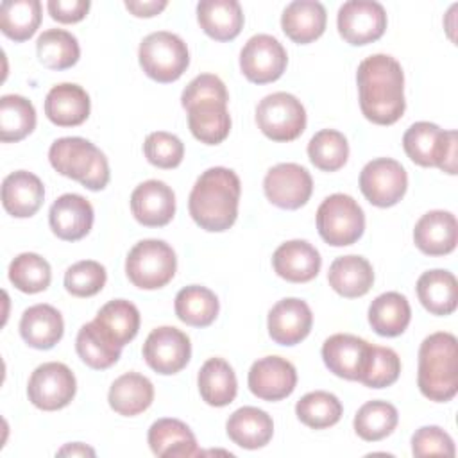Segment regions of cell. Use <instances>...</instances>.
<instances>
[{"label":"cell","mask_w":458,"mask_h":458,"mask_svg":"<svg viewBox=\"0 0 458 458\" xmlns=\"http://www.w3.org/2000/svg\"><path fill=\"white\" fill-rule=\"evenodd\" d=\"M356 82L360 107L367 120L377 125L395 123L404 109V73L401 64L386 54H374L358 64Z\"/></svg>","instance_id":"cell-1"},{"label":"cell","mask_w":458,"mask_h":458,"mask_svg":"<svg viewBox=\"0 0 458 458\" xmlns=\"http://www.w3.org/2000/svg\"><path fill=\"white\" fill-rule=\"evenodd\" d=\"M240 177L225 168L213 166L199 175L195 181L188 209L193 222L209 233L227 231L238 216Z\"/></svg>","instance_id":"cell-2"},{"label":"cell","mask_w":458,"mask_h":458,"mask_svg":"<svg viewBox=\"0 0 458 458\" xmlns=\"http://www.w3.org/2000/svg\"><path fill=\"white\" fill-rule=\"evenodd\" d=\"M227 100L225 84L213 73H200L184 88L181 106L188 111V127L200 143L218 145L229 136Z\"/></svg>","instance_id":"cell-3"},{"label":"cell","mask_w":458,"mask_h":458,"mask_svg":"<svg viewBox=\"0 0 458 458\" xmlns=\"http://www.w3.org/2000/svg\"><path fill=\"white\" fill-rule=\"evenodd\" d=\"M417 385L424 397L447 403L458 392L456 336L445 331L426 336L419 347Z\"/></svg>","instance_id":"cell-4"},{"label":"cell","mask_w":458,"mask_h":458,"mask_svg":"<svg viewBox=\"0 0 458 458\" xmlns=\"http://www.w3.org/2000/svg\"><path fill=\"white\" fill-rule=\"evenodd\" d=\"M48 161L52 168L91 191L104 190L109 182V165L91 141L79 136L59 138L50 145Z\"/></svg>","instance_id":"cell-5"},{"label":"cell","mask_w":458,"mask_h":458,"mask_svg":"<svg viewBox=\"0 0 458 458\" xmlns=\"http://www.w3.org/2000/svg\"><path fill=\"white\" fill-rule=\"evenodd\" d=\"M406 156L420 166H437L442 172L456 174V131H444L431 122H415L403 136Z\"/></svg>","instance_id":"cell-6"},{"label":"cell","mask_w":458,"mask_h":458,"mask_svg":"<svg viewBox=\"0 0 458 458\" xmlns=\"http://www.w3.org/2000/svg\"><path fill=\"white\" fill-rule=\"evenodd\" d=\"M177 270L174 249L156 238L138 242L127 254L125 274L141 290H157L172 281Z\"/></svg>","instance_id":"cell-7"},{"label":"cell","mask_w":458,"mask_h":458,"mask_svg":"<svg viewBox=\"0 0 458 458\" xmlns=\"http://www.w3.org/2000/svg\"><path fill=\"white\" fill-rule=\"evenodd\" d=\"M138 59L147 77L157 82H174L186 72L190 52L177 34L157 30L141 39Z\"/></svg>","instance_id":"cell-8"},{"label":"cell","mask_w":458,"mask_h":458,"mask_svg":"<svg viewBox=\"0 0 458 458\" xmlns=\"http://www.w3.org/2000/svg\"><path fill=\"white\" fill-rule=\"evenodd\" d=\"M317 229L320 238L333 247L352 245L365 231L363 209L351 195L333 193L317 209Z\"/></svg>","instance_id":"cell-9"},{"label":"cell","mask_w":458,"mask_h":458,"mask_svg":"<svg viewBox=\"0 0 458 458\" xmlns=\"http://www.w3.org/2000/svg\"><path fill=\"white\" fill-rule=\"evenodd\" d=\"M256 123L272 141H292L306 129V111L297 97L277 91L258 104Z\"/></svg>","instance_id":"cell-10"},{"label":"cell","mask_w":458,"mask_h":458,"mask_svg":"<svg viewBox=\"0 0 458 458\" xmlns=\"http://www.w3.org/2000/svg\"><path fill=\"white\" fill-rule=\"evenodd\" d=\"M77 392L73 372L59 361H48L30 374L27 385L29 401L45 411H54L68 406Z\"/></svg>","instance_id":"cell-11"},{"label":"cell","mask_w":458,"mask_h":458,"mask_svg":"<svg viewBox=\"0 0 458 458\" xmlns=\"http://www.w3.org/2000/svg\"><path fill=\"white\" fill-rule=\"evenodd\" d=\"M408 175L404 166L392 157L369 161L360 174V190L377 208L395 206L406 193Z\"/></svg>","instance_id":"cell-12"},{"label":"cell","mask_w":458,"mask_h":458,"mask_svg":"<svg viewBox=\"0 0 458 458\" xmlns=\"http://www.w3.org/2000/svg\"><path fill=\"white\" fill-rule=\"evenodd\" d=\"M338 32L349 45L361 47L377 41L386 29V13L374 0H349L336 16Z\"/></svg>","instance_id":"cell-13"},{"label":"cell","mask_w":458,"mask_h":458,"mask_svg":"<svg viewBox=\"0 0 458 458\" xmlns=\"http://www.w3.org/2000/svg\"><path fill=\"white\" fill-rule=\"evenodd\" d=\"M286 63L284 47L270 34L252 36L240 52V70L254 84L277 81L286 70Z\"/></svg>","instance_id":"cell-14"},{"label":"cell","mask_w":458,"mask_h":458,"mask_svg":"<svg viewBox=\"0 0 458 458\" xmlns=\"http://www.w3.org/2000/svg\"><path fill=\"white\" fill-rule=\"evenodd\" d=\"M143 358L157 374L170 376L182 370L191 356V344L186 333L174 326H161L150 331L143 344Z\"/></svg>","instance_id":"cell-15"},{"label":"cell","mask_w":458,"mask_h":458,"mask_svg":"<svg viewBox=\"0 0 458 458\" xmlns=\"http://www.w3.org/2000/svg\"><path fill=\"white\" fill-rule=\"evenodd\" d=\"M267 199L281 209H299L313 191L310 172L297 163H279L272 166L263 179Z\"/></svg>","instance_id":"cell-16"},{"label":"cell","mask_w":458,"mask_h":458,"mask_svg":"<svg viewBox=\"0 0 458 458\" xmlns=\"http://www.w3.org/2000/svg\"><path fill=\"white\" fill-rule=\"evenodd\" d=\"M249 390L263 401H281L297 385L295 367L281 356H265L252 363L249 370Z\"/></svg>","instance_id":"cell-17"},{"label":"cell","mask_w":458,"mask_h":458,"mask_svg":"<svg viewBox=\"0 0 458 458\" xmlns=\"http://www.w3.org/2000/svg\"><path fill=\"white\" fill-rule=\"evenodd\" d=\"M372 344L347 333L331 335L322 345L326 367L338 377L360 381L370 354Z\"/></svg>","instance_id":"cell-18"},{"label":"cell","mask_w":458,"mask_h":458,"mask_svg":"<svg viewBox=\"0 0 458 458\" xmlns=\"http://www.w3.org/2000/svg\"><path fill=\"white\" fill-rule=\"evenodd\" d=\"M131 211L141 225L163 227L175 215V193L166 182L148 179L131 193Z\"/></svg>","instance_id":"cell-19"},{"label":"cell","mask_w":458,"mask_h":458,"mask_svg":"<svg viewBox=\"0 0 458 458\" xmlns=\"http://www.w3.org/2000/svg\"><path fill=\"white\" fill-rule=\"evenodd\" d=\"M313 324L310 306L297 297L281 299L268 311V335L279 345H295L302 342Z\"/></svg>","instance_id":"cell-20"},{"label":"cell","mask_w":458,"mask_h":458,"mask_svg":"<svg viewBox=\"0 0 458 458\" xmlns=\"http://www.w3.org/2000/svg\"><path fill=\"white\" fill-rule=\"evenodd\" d=\"M93 206L79 193H64L54 200L48 211L52 233L66 242L84 238L93 225Z\"/></svg>","instance_id":"cell-21"},{"label":"cell","mask_w":458,"mask_h":458,"mask_svg":"<svg viewBox=\"0 0 458 458\" xmlns=\"http://www.w3.org/2000/svg\"><path fill=\"white\" fill-rule=\"evenodd\" d=\"M417 249L428 256H445L454 250L458 242L456 216L444 209L428 211L413 229Z\"/></svg>","instance_id":"cell-22"},{"label":"cell","mask_w":458,"mask_h":458,"mask_svg":"<svg viewBox=\"0 0 458 458\" xmlns=\"http://www.w3.org/2000/svg\"><path fill=\"white\" fill-rule=\"evenodd\" d=\"M322 265L318 250L306 240H290L281 243L274 256V272L290 283H308L317 277Z\"/></svg>","instance_id":"cell-23"},{"label":"cell","mask_w":458,"mask_h":458,"mask_svg":"<svg viewBox=\"0 0 458 458\" xmlns=\"http://www.w3.org/2000/svg\"><path fill=\"white\" fill-rule=\"evenodd\" d=\"M91 102L84 88L73 82L54 86L45 98L47 118L59 127H75L89 116Z\"/></svg>","instance_id":"cell-24"},{"label":"cell","mask_w":458,"mask_h":458,"mask_svg":"<svg viewBox=\"0 0 458 458\" xmlns=\"http://www.w3.org/2000/svg\"><path fill=\"white\" fill-rule=\"evenodd\" d=\"M45 199V186L38 175L27 170L9 174L2 182V206L16 216L27 218L36 215Z\"/></svg>","instance_id":"cell-25"},{"label":"cell","mask_w":458,"mask_h":458,"mask_svg":"<svg viewBox=\"0 0 458 458\" xmlns=\"http://www.w3.org/2000/svg\"><path fill=\"white\" fill-rule=\"evenodd\" d=\"M147 440L156 456L190 458L202 454L193 431L179 419H157L148 428Z\"/></svg>","instance_id":"cell-26"},{"label":"cell","mask_w":458,"mask_h":458,"mask_svg":"<svg viewBox=\"0 0 458 458\" xmlns=\"http://www.w3.org/2000/svg\"><path fill=\"white\" fill-rule=\"evenodd\" d=\"M326 7L315 0H295L281 14L283 32L299 45L318 39L326 30Z\"/></svg>","instance_id":"cell-27"},{"label":"cell","mask_w":458,"mask_h":458,"mask_svg":"<svg viewBox=\"0 0 458 458\" xmlns=\"http://www.w3.org/2000/svg\"><path fill=\"white\" fill-rule=\"evenodd\" d=\"M227 437L243 449H259L274 435L272 417L256 406H242L233 411L225 424Z\"/></svg>","instance_id":"cell-28"},{"label":"cell","mask_w":458,"mask_h":458,"mask_svg":"<svg viewBox=\"0 0 458 458\" xmlns=\"http://www.w3.org/2000/svg\"><path fill=\"white\" fill-rule=\"evenodd\" d=\"M63 317L50 304H34L20 318V335L34 349H52L63 338Z\"/></svg>","instance_id":"cell-29"},{"label":"cell","mask_w":458,"mask_h":458,"mask_svg":"<svg viewBox=\"0 0 458 458\" xmlns=\"http://www.w3.org/2000/svg\"><path fill=\"white\" fill-rule=\"evenodd\" d=\"M197 20L200 29L216 41L234 39L243 27V13L236 0H200Z\"/></svg>","instance_id":"cell-30"},{"label":"cell","mask_w":458,"mask_h":458,"mask_svg":"<svg viewBox=\"0 0 458 458\" xmlns=\"http://www.w3.org/2000/svg\"><path fill=\"white\" fill-rule=\"evenodd\" d=\"M327 281L338 295L356 299L372 288L374 270L363 256H340L329 265Z\"/></svg>","instance_id":"cell-31"},{"label":"cell","mask_w":458,"mask_h":458,"mask_svg":"<svg viewBox=\"0 0 458 458\" xmlns=\"http://www.w3.org/2000/svg\"><path fill=\"white\" fill-rule=\"evenodd\" d=\"M107 401L118 415L134 417L152 404L154 386L148 377L138 372H125L113 381Z\"/></svg>","instance_id":"cell-32"},{"label":"cell","mask_w":458,"mask_h":458,"mask_svg":"<svg viewBox=\"0 0 458 458\" xmlns=\"http://www.w3.org/2000/svg\"><path fill=\"white\" fill-rule=\"evenodd\" d=\"M417 297L433 315H451L458 304V283L449 270L435 268L424 272L417 281Z\"/></svg>","instance_id":"cell-33"},{"label":"cell","mask_w":458,"mask_h":458,"mask_svg":"<svg viewBox=\"0 0 458 458\" xmlns=\"http://www.w3.org/2000/svg\"><path fill=\"white\" fill-rule=\"evenodd\" d=\"M197 385L200 397L209 406H227L234 401L238 381L233 367L222 358H209L199 370Z\"/></svg>","instance_id":"cell-34"},{"label":"cell","mask_w":458,"mask_h":458,"mask_svg":"<svg viewBox=\"0 0 458 458\" xmlns=\"http://www.w3.org/2000/svg\"><path fill=\"white\" fill-rule=\"evenodd\" d=\"M411 318L410 302L399 292L377 295L369 306V324L379 336H399Z\"/></svg>","instance_id":"cell-35"},{"label":"cell","mask_w":458,"mask_h":458,"mask_svg":"<svg viewBox=\"0 0 458 458\" xmlns=\"http://www.w3.org/2000/svg\"><path fill=\"white\" fill-rule=\"evenodd\" d=\"M175 315L181 322L193 327H208L215 322L220 304L216 295L200 284H190L175 295Z\"/></svg>","instance_id":"cell-36"},{"label":"cell","mask_w":458,"mask_h":458,"mask_svg":"<svg viewBox=\"0 0 458 458\" xmlns=\"http://www.w3.org/2000/svg\"><path fill=\"white\" fill-rule=\"evenodd\" d=\"M75 349L79 358L95 370L109 369L118 361L122 354V347L114 344L95 320L84 324L79 329Z\"/></svg>","instance_id":"cell-37"},{"label":"cell","mask_w":458,"mask_h":458,"mask_svg":"<svg viewBox=\"0 0 458 458\" xmlns=\"http://www.w3.org/2000/svg\"><path fill=\"white\" fill-rule=\"evenodd\" d=\"M95 322L114 344L123 347L138 335L140 311L132 302L125 299H114L98 310Z\"/></svg>","instance_id":"cell-38"},{"label":"cell","mask_w":458,"mask_h":458,"mask_svg":"<svg viewBox=\"0 0 458 458\" xmlns=\"http://www.w3.org/2000/svg\"><path fill=\"white\" fill-rule=\"evenodd\" d=\"M41 23V2L39 0H4L0 5V29L16 41H27L34 36Z\"/></svg>","instance_id":"cell-39"},{"label":"cell","mask_w":458,"mask_h":458,"mask_svg":"<svg viewBox=\"0 0 458 458\" xmlns=\"http://www.w3.org/2000/svg\"><path fill=\"white\" fill-rule=\"evenodd\" d=\"M38 59L50 70L72 68L81 55L77 38L63 29H48L36 41Z\"/></svg>","instance_id":"cell-40"},{"label":"cell","mask_w":458,"mask_h":458,"mask_svg":"<svg viewBox=\"0 0 458 458\" xmlns=\"http://www.w3.org/2000/svg\"><path fill=\"white\" fill-rule=\"evenodd\" d=\"M36 127V109L21 95H4L0 98V140L4 143L20 141Z\"/></svg>","instance_id":"cell-41"},{"label":"cell","mask_w":458,"mask_h":458,"mask_svg":"<svg viewBox=\"0 0 458 458\" xmlns=\"http://www.w3.org/2000/svg\"><path fill=\"white\" fill-rule=\"evenodd\" d=\"M399 420L397 408L386 401H369L354 415V431L367 442L388 437Z\"/></svg>","instance_id":"cell-42"},{"label":"cell","mask_w":458,"mask_h":458,"mask_svg":"<svg viewBox=\"0 0 458 458\" xmlns=\"http://www.w3.org/2000/svg\"><path fill=\"white\" fill-rule=\"evenodd\" d=\"M342 403L335 394L315 390L302 395L295 404L297 419L313 429L335 426L342 417Z\"/></svg>","instance_id":"cell-43"},{"label":"cell","mask_w":458,"mask_h":458,"mask_svg":"<svg viewBox=\"0 0 458 458\" xmlns=\"http://www.w3.org/2000/svg\"><path fill=\"white\" fill-rule=\"evenodd\" d=\"M50 265L36 252H21L9 265V281L23 293H38L48 288Z\"/></svg>","instance_id":"cell-44"},{"label":"cell","mask_w":458,"mask_h":458,"mask_svg":"<svg viewBox=\"0 0 458 458\" xmlns=\"http://www.w3.org/2000/svg\"><path fill=\"white\" fill-rule=\"evenodd\" d=\"M308 156L318 170L336 172L347 163L349 143L342 132L335 129H322L310 140Z\"/></svg>","instance_id":"cell-45"},{"label":"cell","mask_w":458,"mask_h":458,"mask_svg":"<svg viewBox=\"0 0 458 458\" xmlns=\"http://www.w3.org/2000/svg\"><path fill=\"white\" fill-rule=\"evenodd\" d=\"M399 374H401V360L397 352L390 347L372 345L369 361L360 377V383H363L369 388H385L394 385Z\"/></svg>","instance_id":"cell-46"},{"label":"cell","mask_w":458,"mask_h":458,"mask_svg":"<svg viewBox=\"0 0 458 458\" xmlns=\"http://www.w3.org/2000/svg\"><path fill=\"white\" fill-rule=\"evenodd\" d=\"M107 274L104 265L93 259H82L64 272V288L75 297L97 295L106 284Z\"/></svg>","instance_id":"cell-47"},{"label":"cell","mask_w":458,"mask_h":458,"mask_svg":"<svg viewBox=\"0 0 458 458\" xmlns=\"http://www.w3.org/2000/svg\"><path fill=\"white\" fill-rule=\"evenodd\" d=\"M143 152L150 165L157 168H175L184 157V145L175 134L156 131L147 136Z\"/></svg>","instance_id":"cell-48"},{"label":"cell","mask_w":458,"mask_h":458,"mask_svg":"<svg viewBox=\"0 0 458 458\" xmlns=\"http://www.w3.org/2000/svg\"><path fill=\"white\" fill-rule=\"evenodd\" d=\"M415 456H454L453 438L438 426H422L411 437Z\"/></svg>","instance_id":"cell-49"},{"label":"cell","mask_w":458,"mask_h":458,"mask_svg":"<svg viewBox=\"0 0 458 458\" xmlns=\"http://www.w3.org/2000/svg\"><path fill=\"white\" fill-rule=\"evenodd\" d=\"M89 0H50L47 9L59 23H77L89 11Z\"/></svg>","instance_id":"cell-50"},{"label":"cell","mask_w":458,"mask_h":458,"mask_svg":"<svg viewBox=\"0 0 458 458\" xmlns=\"http://www.w3.org/2000/svg\"><path fill=\"white\" fill-rule=\"evenodd\" d=\"M168 5L166 0H127L125 9L138 18H150L159 14Z\"/></svg>","instance_id":"cell-51"},{"label":"cell","mask_w":458,"mask_h":458,"mask_svg":"<svg viewBox=\"0 0 458 458\" xmlns=\"http://www.w3.org/2000/svg\"><path fill=\"white\" fill-rule=\"evenodd\" d=\"M59 456H95V451L88 447L86 444L75 442V444H66L57 451Z\"/></svg>","instance_id":"cell-52"}]
</instances>
